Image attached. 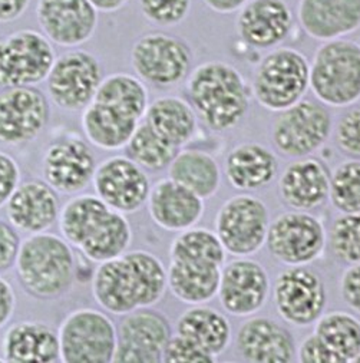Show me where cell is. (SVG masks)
I'll return each instance as SVG.
<instances>
[{"mask_svg":"<svg viewBox=\"0 0 360 363\" xmlns=\"http://www.w3.org/2000/svg\"><path fill=\"white\" fill-rule=\"evenodd\" d=\"M167 287L164 264L145 250L123 253L99 263L92 277L95 301L116 316L157 305Z\"/></svg>","mask_w":360,"mask_h":363,"instance_id":"6da1fadb","label":"cell"},{"mask_svg":"<svg viewBox=\"0 0 360 363\" xmlns=\"http://www.w3.org/2000/svg\"><path fill=\"white\" fill-rule=\"evenodd\" d=\"M57 218L64 238L94 263L125 253L133 241V230L125 216L96 196L71 199Z\"/></svg>","mask_w":360,"mask_h":363,"instance_id":"7a4b0ae2","label":"cell"},{"mask_svg":"<svg viewBox=\"0 0 360 363\" xmlns=\"http://www.w3.org/2000/svg\"><path fill=\"white\" fill-rule=\"evenodd\" d=\"M187 92L197 116L214 133L235 128L250 108L243 75L221 60H211L193 69L187 81Z\"/></svg>","mask_w":360,"mask_h":363,"instance_id":"3957f363","label":"cell"},{"mask_svg":"<svg viewBox=\"0 0 360 363\" xmlns=\"http://www.w3.org/2000/svg\"><path fill=\"white\" fill-rule=\"evenodd\" d=\"M16 272L26 293L40 300L65 294L77 277V262L71 245L56 234H30L16 256Z\"/></svg>","mask_w":360,"mask_h":363,"instance_id":"277c9868","label":"cell"},{"mask_svg":"<svg viewBox=\"0 0 360 363\" xmlns=\"http://www.w3.org/2000/svg\"><path fill=\"white\" fill-rule=\"evenodd\" d=\"M309 88L320 104L344 108L360 98V46L354 40L325 42L309 64Z\"/></svg>","mask_w":360,"mask_h":363,"instance_id":"5b68a950","label":"cell"},{"mask_svg":"<svg viewBox=\"0 0 360 363\" xmlns=\"http://www.w3.org/2000/svg\"><path fill=\"white\" fill-rule=\"evenodd\" d=\"M309 89V60L293 48H277L259 64L253 78L257 102L271 112H281L302 101Z\"/></svg>","mask_w":360,"mask_h":363,"instance_id":"8992f818","label":"cell"},{"mask_svg":"<svg viewBox=\"0 0 360 363\" xmlns=\"http://www.w3.org/2000/svg\"><path fill=\"white\" fill-rule=\"evenodd\" d=\"M57 339L65 363H111L118 335L103 312L78 309L59 326Z\"/></svg>","mask_w":360,"mask_h":363,"instance_id":"52a82bcc","label":"cell"},{"mask_svg":"<svg viewBox=\"0 0 360 363\" xmlns=\"http://www.w3.org/2000/svg\"><path fill=\"white\" fill-rule=\"evenodd\" d=\"M279 113L271 138L274 147L286 157H309L320 150L332 134L330 112L320 102L302 99Z\"/></svg>","mask_w":360,"mask_h":363,"instance_id":"ba28073f","label":"cell"},{"mask_svg":"<svg viewBox=\"0 0 360 363\" xmlns=\"http://www.w3.org/2000/svg\"><path fill=\"white\" fill-rule=\"evenodd\" d=\"M131 65L141 81L167 88L187 78L193 52L181 38L162 32L147 33L133 45Z\"/></svg>","mask_w":360,"mask_h":363,"instance_id":"9c48e42d","label":"cell"},{"mask_svg":"<svg viewBox=\"0 0 360 363\" xmlns=\"http://www.w3.org/2000/svg\"><path fill=\"white\" fill-rule=\"evenodd\" d=\"M270 213L264 201L240 194L227 200L215 217V234L225 253L247 257L257 253L267 238Z\"/></svg>","mask_w":360,"mask_h":363,"instance_id":"30bf717a","label":"cell"},{"mask_svg":"<svg viewBox=\"0 0 360 363\" xmlns=\"http://www.w3.org/2000/svg\"><path fill=\"white\" fill-rule=\"evenodd\" d=\"M56 59L52 42L32 29L0 39V88L35 86L46 81Z\"/></svg>","mask_w":360,"mask_h":363,"instance_id":"8fae6325","label":"cell"},{"mask_svg":"<svg viewBox=\"0 0 360 363\" xmlns=\"http://www.w3.org/2000/svg\"><path fill=\"white\" fill-rule=\"evenodd\" d=\"M266 245L270 255L286 266H308L326 247V231L315 216L306 211L280 214L269 224Z\"/></svg>","mask_w":360,"mask_h":363,"instance_id":"7c38bea8","label":"cell"},{"mask_svg":"<svg viewBox=\"0 0 360 363\" xmlns=\"http://www.w3.org/2000/svg\"><path fill=\"white\" fill-rule=\"evenodd\" d=\"M273 300L284 322L308 328L325 313L327 291L319 273L306 266H290L277 276Z\"/></svg>","mask_w":360,"mask_h":363,"instance_id":"4fadbf2b","label":"cell"},{"mask_svg":"<svg viewBox=\"0 0 360 363\" xmlns=\"http://www.w3.org/2000/svg\"><path fill=\"white\" fill-rule=\"evenodd\" d=\"M102 78L98 57L88 50L74 49L55 59L46 81L52 102L72 112L92 101Z\"/></svg>","mask_w":360,"mask_h":363,"instance_id":"5bb4252c","label":"cell"},{"mask_svg":"<svg viewBox=\"0 0 360 363\" xmlns=\"http://www.w3.org/2000/svg\"><path fill=\"white\" fill-rule=\"evenodd\" d=\"M315 330L300 345L302 363H357L360 359L359 319L346 312L323 313Z\"/></svg>","mask_w":360,"mask_h":363,"instance_id":"9a60e30c","label":"cell"},{"mask_svg":"<svg viewBox=\"0 0 360 363\" xmlns=\"http://www.w3.org/2000/svg\"><path fill=\"white\" fill-rule=\"evenodd\" d=\"M92 183L96 197L123 214L138 211L151 190L144 168L123 155L106 158L96 165Z\"/></svg>","mask_w":360,"mask_h":363,"instance_id":"2e32d148","label":"cell"},{"mask_svg":"<svg viewBox=\"0 0 360 363\" xmlns=\"http://www.w3.org/2000/svg\"><path fill=\"white\" fill-rule=\"evenodd\" d=\"M116 335L113 363H161L172 336L167 318L148 308L125 315Z\"/></svg>","mask_w":360,"mask_h":363,"instance_id":"e0dca14e","label":"cell"},{"mask_svg":"<svg viewBox=\"0 0 360 363\" xmlns=\"http://www.w3.org/2000/svg\"><path fill=\"white\" fill-rule=\"evenodd\" d=\"M49 116V102L36 88H5L0 92V143L19 145L36 140Z\"/></svg>","mask_w":360,"mask_h":363,"instance_id":"ac0fdd59","label":"cell"},{"mask_svg":"<svg viewBox=\"0 0 360 363\" xmlns=\"http://www.w3.org/2000/svg\"><path fill=\"white\" fill-rule=\"evenodd\" d=\"M217 294L227 313L237 318L256 315L270 294L269 274L259 262L234 260L221 269Z\"/></svg>","mask_w":360,"mask_h":363,"instance_id":"d6986e66","label":"cell"},{"mask_svg":"<svg viewBox=\"0 0 360 363\" xmlns=\"http://www.w3.org/2000/svg\"><path fill=\"white\" fill-rule=\"evenodd\" d=\"M95 169V154L81 138H64L50 144L42 160L45 183L64 194L86 189L92 183Z\"/></svg>","mask_w":360,"mask_h":363,"instance_id":"ffe728a7","label":"cell"},{"mask_svg":"<svg viewBox=\"0 0 360 363\" xmlns=\"http://www.w3.org/2000/svg\"><path fill=\"white\" fill-rule=\"evenodd\" d=\"M36 18L43 35L65 48L88 42L98 28V11L89 0H38Z\"/></svg>","mask_w":360,"mask_h":363,"instance_id":"44dd1931","label":"cell"},{"mask_svg":"<svg viewBox=\"0 0 360 363\" xmlns=\"http://www.w3.org/2000/svg\"><path fill=\"white\" fill-rule=\"evenodd\" d=\"M293 13L286 0H247L238 11L237 32L247 45L267 49L287 39Z\"/></svg>","mask_w":360,"mask_h":363,"instance_id":"7402d4cb","label":"cell"},{"mask_svg":"<svg viewBox=\"0 0 360 363\" xmlns=\"http://www.w3.org/2000/svg\"><path fill=\"white\" fill-rule=\"evenodd\" d=\"M329 178L330 172L319 158H296L281 172L280 197L296 211L317 208L329 199Z\"/></svg>","mask_w":360,"mask_h":363,"instance_id":"603a6c76","label":"cell"},{"mask_svg":"<svg viewBox=\"0 0 360 363\" xmlns=\"http://www.w3.org/2000/svg\"><path fill=\"white\" fill-rule=\"evenodd\" d=\"M5 207L9 223L18 231L28 234L49 230L61 211L56 191L45 181L38 179L19 183Z\"/></svg>","mask_w":360,"mask_h":363,"instance_id":"cb8c5ba5","label":"cell"},{"mask_svg":"<svg viewBox=\"0 0 360 363\" xmlns=\"http://www.w3.org/2000/svg\"><path fill=\"white\" fill-rule=\"evenodd\" d=\"M297 19L316 40L342 39L360 26V0H300Z\"/></svg>","mask_w":360,"mask_h":363,"instance_id":"d4e9b609","label":"cell"},{"mask_svg":"<svg viewBox=\"0 0 360 363\" xmlns=\"http://www.w3.org/2000/svg\"><path fill=\"white\" fill-rule=\"evenodd\" d=\"M147 203L154 223L167 231L191 228L204 214V200L171 178H162L151 187Z\"/></svg>","mask_w":360,"mask_h":363,"instance_id":"484cf974","label":"cell"},{"mask_svg":"<svg viewBox=\"0 0 360 363\" xmlns=\"http://www.w3.org/2000/svg\"><path fill=\"white\" fill-rule=\"evenodd\" d=\"M240 354L250 363H290L296 356L291 333L269 318H253L237 333Z\"/></svg>","mask_w":360,"mask_h":363,"instance_id":"4316f807","label":"cell"},{"mask_svg":"<svg viewBox=\"0 0 360 363\" xmlns=\"http://www.w3.org/2000/svg\"><path fill=\"white\" fill-rule=\"evenodd\" d=\"M82 130L86 140L103 151L125 148L141 121L111 102L96 98L84 108Z\"/></svg>","mask_w":360,"mask_h":363,"instance_id":"83f0119b","label":"cell"},{"mask_svg":"<svg viewBox=\"0 0 360 363\" xmlns=\"http://www.w3.org/2000/svg\"><path fill=\"white\" fill-rule=\"evenodd\" d=\"M4 359L9 363H55L61 360L57 333L42 322L22 320L4 336Z\"/></svg>","mask_w":360,"mask_h":363,"instance_id":"f1b7e54d","label":"cell"},{"mask_svg":"<svg viewBox=\"0 0 360 363\" xmlns=\"http://www.w3.org/2000/svg\"><path fill=\"white\" fill-rule=\"evenodd\" d=\"M279 172V161L271 150L257 143L240 144L225 160L228 183L242 191L267 187Z\"/></svg>","mask_w":360,"mask_h":363,"instance_id":"f546056e","label":"cell"},{"mask_svg":"<svg viewBox=\"0 0 360 363\" xmlns=\"http://www.w3.org/2000/svg\"><path fill=\"white\" fill-rule=\"evenodd\" d=\"M223 266L201 260H171L167 286L183 303L198 306L217 296Z\"/></svg>","mask_w":360,"mask_h":363,"instance_id":"4dcf8cb0","label":"cell"},{"mask_svg":"<svg viewBox=\"0 0 360 363\" xmlns=\"http://www.w3.org/2000/svg\"><path fill=\"white\" fill-rule=\"evenodd\" d=\"M152 131L181 150L198 131V116L187 101L179 96H161L148 105L142 118Z\"/></svg>","mask_w":360,"mask_h":363,"instance_id":"1f68e13d","label":"cell"},{"mask_svg":"<svg viewBox=\"0 0 360 363\" xmlns=\"http://www.w3.org/2000/svg\"><path fill=\"white\" fill-rule=\"evenodd\" d=\"M176 335L217 357L230 345L231 326L228 319L220 312L198 305L179 316Z\"/></svg>","mask_w":360,"mask_h":363,"instance_id":"d6a6232c","label":"cell"},{"mask_svg":"<svg viewBox=\"0 0 360 363\" xmlns=\"http://www.w3.org/2000/svg\"><path fill=\"white\" fill-rule=\"evenodd\" d=\"M168 178L203 200L213 197L221 184L218 162L213 155L200 150H179L168 165Z\"/></svg>","mask_w":360,"mask_h":363,"instance_id":"836d02e7","label":"cell"},{"mask_svg":"<svg viewBox=\"0 0 360 363\" xmlns=\"http://www.w3.org/2000/svg\"><path fill=\"white\" fill-rule=\"evenodd\" d=\"M94 98L123 108L138 121H142L150 105L148 89L144 82L124 72L102 78Z\"/></svg>","mask_w":360,"mask_h":363,"instance_id":"e575fe53","label":"cell"},{"mask_svg":"<svg viewBox=\"0 0 360 363\" xmlns=\"http://www.w3.org/2000/svg\"><path fill=\"white\" fill-rule=\"evenodd\" d=\"M169 260H201L223 266L225 250L217 234L207 228H187L179 231L169 249Z\"/></svg>","mask_w":360,"mask_h":363,"instance_id":"d590c367","label":"cell"},{"mask_svg":"<svg viewBox=\"0 0 360 363\" xmlns=\"http://www.w3.org/2000/svg\"><path fill=\"white\" fill-rule=\"evenodd\" d=\"M125 150L128 158L151 171H161L167 168L179 151V148L172 147L157 135L145 121H141L138 124Z\"/></svg>","mask_w":360,"mask_h":363,"instance_id":"8d00e7d4","label":"cell"},{"mask_svg":"<svg viewBox=\"0 0 360 363\" xmlns=\"http://www.w3.org/2000/svg\"><path fill=\"white\" fill-rule=\"evenodd\" d=\"M329 199L342 214H360V162L351 158L340 162L329 178Z\"/></svg>","mask_w":360,"mask_h":363,"instance_id":"74e56055","label":"cell"},{"mask_svg":"<svg viewBox=\"0 0 360 363\" xmlns=\"http://www.w3.org/2000/svg\"><path fill=\"white\" fill-rule=\"evenodd\" d=\"M330 249L336 259L346 264L360 262V216L342 214L330 228Z\"/></svg>","mask_w":360,"mask_h":363,"instance_id":"f35d334b","label":"cell"},{"mask_svg":"<svg viewBox=\"0 0 360 363\" xmlns=\"http://www.w3.org/2000/svg\"><path fill=\"white\" fill-rule=\"evenodd\" d=\"M147 21L157 26H175L181 23L191 11V0H138Z\"/></svg>","mask_w":360,"mask_h":363,"instance_id":"ab89813d","label":"cell"},{"mask_svg":"<svg viewBox=\"0 0 360 363\" xmlns=\"http://www.w3.org/2000/svg\"><path fill=\"white\" fill-rule=\"evenodd\" d=\"M215 357L183 336H171L162 352V363H214Z\"/></svg>","mask_w":360,"mask_h":363,"instance_id":"60d3db41","label":"cell"},{"mask_svg":"<svg viewBox=\"0 0 360 363\" xmlns=\"http://www.w3.org/2000/svg\"><path fill=\"white\" fill-rule=\"evenodd\" d=\"M336 143L339 150L351 157H360V109L353 108L346 112L337 124Z\"/></svg>","mask_w":360,"mask_h":363,"instance_id":"b9f144b4","label":"cell"},{"mask_svg":"<svg viewBox=\"0 0 360 363\" xmlns=\"http://www.w3.org/2000/svg\"><path fill=\"white\" fill-rule=\"evenodd\" d=\"M21 183V168L16 160L8 152L0 151V208L13 194Z\"/></svg>","mask_w":360,"mask_h":363,"instance_id":"7bdbcfd3","label":"cell"},{"mask_svg":"<svg viewBox=\"0 0 360 363\" xmlns=\"http://www.w3.org/2000/svg\"><path fill=\"white\" fill-rule=\"evenodd\" d=\"M19 247L21 237L18 230L11 223L0 220V272L15 266Z\"/></svg>","mask_w":360,"mask_h":363,"instance_id":"ee69618b","label":"cell"},{"mask_svg":"<svg viewBox=\"0 0 360 363\" xmlns=\"http://www.w3.org/2000/svg\"><path fill=\"white\" fill-rule=\"evenodd\" d=\"M340 293L344 303L354 312L360 309V267L359 263L350 264L340 280Z\"/></svg>","mask_w":360,"mask_h":363,"instance_id":"f6af8a7d","label":"cell"},{"mask_svg":"<svg viewBox=\"0 0 360 363\" xmlns=\"http://www.w3.org/2000/svg\"><path fill=\"white\" fill-rule=\"evenodd\" d=\"M16 308V294L12 284L0 277V329L13 316Z\"/></svg>","mask_w":360,"mask_h":363,"instance_id":"bcb514c9","label":"cell"},{"mask_svg":"<svg viewBox=\"0 0 360 363\" xmlns=\"http://www.w3.org/2000/svg\"><path fill=\"white\" fill-rule=\"evenodd\" d=\"M30 0H0V23L19 19L29 8Z\"/></svg>","mask_w":360,"mask_h":363,"instance_id":"7dc6e473","label":"cell"},{"mask_svg":"<svg viewBox=\"0 0 360 363\" xmlns=\"http://www.w3.org/2000/svg\"><path fill=\"white\" fill-rule=\"evenodd\" d=\"M204 5L215 13L231 15L242 9L247 0H203Z\"/></svg>","mask_w":360,"mask_h":363,"instance_id":"c3c4849f","label":"cell"},{"mask_svg":"<svg viewBox=\"0 0 360 363\" xmlns=\"http://www.w3.org/2000/svg\"><path fill=\"white\" fill-rule=\"evenodd\" d=\"M89 2L98 12L113 13L119 9H123L130 0H89Z\"/></svg>","mask_w":360,"mask_h":363,"instance_id":"681fc988","label":"cell"},{"mask_svg":"<svg viewBox=\"0 0 360 363\" xmlns=\"http://www.w3.org/2000/svg\"><path fill=\"white\" fill-rule=\"evenodd\" d=\"M0 363H5V359H4V357H0Z\"/></svg>","mask_w":360,"mask_h":363,"instance_id":"f907efd6","label":"cell"}]
</instances>
